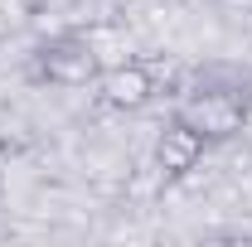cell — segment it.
<instances>
[{
	"mask_svg": "<svg viewBox=\"0 0 252 247\" xmlns=\"http://www.w3.org/2000/svg\"><path fill=\"white\" fill-rule=\"evenodd\" d=\"M180 117L194 131H204L209 141H228V136H238L248 126V102L238 93H228V88H204L180 107Z\"/></svg>",
	"mask_w": 252,
	"mask_h": 247,
	"instance_id": "cell-1",
	"label": "cell"
},
{
	"mask_svg": "<svg viewBox=\"0 0 252 247\" xmlns=\"http://www.w3.org/2000/svg\"><path fill=\"white\" fill-rule=\"evenodd\" d=\"M39 68H44V78L59 83V88H88V83H97V73H102L93 44L78 39V34H63V39H54V44H44Z\"/></svg>",
	"mask_w": 252,
	"mask_h": 247,
	"instance_id": "cell-2",
	"label": "cell"
},
{
	"mask_svg": "<svg viewBox=\"0 0 252 247\" xmlns=\"http://www.w3.org/2000/svg\"><path fill=\"white\" fill-rule=\"evenodd\" d=\"M204 151H209V136L194 131L185 117H175V122L160 131V141H156V165H160V175L180 180V175H189V170L204 160Z\"/></svg>",
	"mask_w": 252,
	"mask_h": 247,
	"instance_id": "cell-3",
	"label": "cell"
},
{
	"mask_svg": "<svg viewBox=\"0 0 252 247\" xmlns=\"http://www.w3.org/2000/svg\"><path fill=\"white\" fill-rule=\"evenodd\" d=\"M97 93H102L107 107H117V112H141L156 97V78L141 63H117V68H102L97 73Z\"/></svg>",
	"mask_w": 252,
	"mask_h": 247,
	"instance_id": "cell-4",
	"label": "cell"
}]
</instances>
